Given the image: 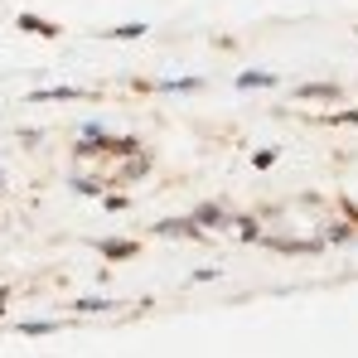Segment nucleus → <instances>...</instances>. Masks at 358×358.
<instances>
[{
  "instance_id": "10",
  "label": "nucleus",
  "mask_w": 358,
  "mask_h": 358,
  "mask_svg": "<svg viewBox=\"0 0 358 358\" xmlns=\"http://www.w3.org/2000/svg\"><path fill=\"white\" fill-rule=\"evenodd\" d=\"M145 170H150V155H145V150H136V160H126V170H121V179H141Z\"/></svg>"
},
{
  "instance_id": "14",
  "label": "nucleus",
  "mask_w": 358,
  "mask_h": 358,
  "mask_svg": "<svg viewBox=\"0 0 358 358\" xmlns=\"http://www.w3.org/2000/svg\"><path fill=\"white\" fill-rule=\"evenodd\" d=\"M59 324H49V320H29V324H20V334H54Z\"/></svg>"
},
{
  "instance_id": "2",
  "label": "nucleus",
  "mask_w": 358,
  "mask_h": 358,
  "mask_svg": "<svg viewBox=\"0 0 358 358\" xmlns=\"http://www.w3.org/2000/svg\"><path fill=\"white\" fill-rule=\"evenodd\" d=\"M92 92L87 87H39V92H29V102H87Z\"/></svg>"
},
{
  "instance_id": "3",
  "label": "nucleus",
  "mask_w": 358,
  "mask_h": 358,
  "mask_svg": "<svg viewBox=\"0 0 358 358\" xmlns=\"http://www.w3.org/2000/svg\"><path fill=\"white\" fill-rule=\"evenodd\" d=\"M189 218H194L199 228H228V223H233V218H228V208H218V203H199Z\"/></svg>"
},
{
  "instance_id": "4",
  "label": "nucleus",
  "mask_w": 358,
  "mask_h": 358,
  "mask_svg": "<svg viewBox=\"0 0 358 358\" xmlns=\"http://www.w3.org/2000/svg\"><path fill=\"white\" fill-rule=\"evenodd\" d=\"M296 97H300V102H334L339 87H334V83H300Z\"/></svg>"
},
{
  "instance_id": "6",
  "label": "nucleus",
  "mask_w": 358,
  "mask_h": 358,
  "mask_svg": "<svg viewBox=\"0 0 358 358\" xmlns=\"http://www.w3.org/2000/svg\"><path fill=\"white\" fill-rule=\"evenodd\" d=\"M15 24L29 29V34H39V39H54V34H59V24H49V20H39V15H15Z\"/></svg>"
},
{
  "instance_id": "9",
  "label": "nucleus",
  "mask_w": 358,
  "mask_h": 358,
  "mask_svg": "<svg viewBox=\"0 0 358 358\" xmlns=\"http://www.w3.org/2000/svg\"><path fill=\"white\" fill-rule=\"evenodd\" d=\"M199 87H203V78H175V83L165 78L160 83V92H199Z\"/></svg>"
},
{
  "instance_id": "16",
  "label": "nucleus",
  "mask_w": 358,
  "mask_h": 358,
  "mask_svg": "<svg viewBox=\"0 0 358 358\" xmlns=\"http://www.w3.org/2000/svg\"><path fill=\"white\" fill-rule=\"evenodd\" d=\"M329 126H358V112H334V117H324Z\"/></svg>"
},
{
  "instance_id": "1",
  "label": "nucleus",
  "mask_w": 358,
  "mask_h": 358,
  "mask_svg": "<svg viewBox=\"0 0 358 358\" xmlns=\"http://www.w3.org/2000/svg\"><path fill=\"white\" fill-rule=\"evenodd\" d=\"M155 238H203V228L194 218H160L155 223Z\"/></svg>"
},
{
  "instance_id": "7",
  "label": "nucleus",
  "mask_w": 358,
  "mask_h": 358,
  "mask_svg": "<svg viewBox=\"0 0 358 358\" xmlns=\"http://www.w3.org/2000/svg\"><path fill=\"white\" fill-rule=\"evenodd\" d=\"M238 87H276V73H262V68H252V73H238Z\"/></svg>"
},
{
  "instance_id": "15",
  "label": "nucleus",
  "mask_w": 358,
  "mask_h": 358,
  "mask_svg": "<svg viewBox=\"0 0 358 358\" xmlns=\"http://www.w3.org/2000/svg\"><path fill=\"white\" fill-rule=\"evenodd\" d=\"M354 238V223H329V242H349Z\"/></svg>"
},
{
  "instance_id": "13",
  "label": "nucleus",
  "mask_w": 358,
  "mask_h": 358,
  "mask_svg": "<svg viewBox=\"0 0 358 358\" xmlns=\"http://www.w3.org/2000/svg\"><path fill=\"white\" fill-rule=\"evenodd\" d=\"M276 155H281V150H276V145H266V150H257V155H252V165H257V170H271V165H276Z\"/></svg>"
},
{
  "instance_id": "5",
  "label": "nucleus",
  "mask_w": 358,
  "mask_h": 358,
  "mask_svg": "<svg viewBox=\"0 0 358 358\" xmlns=\"http://www.w3.org/2000/svg\"><path fill=\"white\" fill-rule=\"evenodd\" d=\"M97 252H102L107 262H126V257H136V242H126V238H102V242H97Z\"/></svg>"
},
{
  "instance_id": "8",
  "label": "nucleus",
  "mask_w": 358,
  "mask_h": 358,
  "mask_svg": "<svg viewBox=\"0 0 358 358\" xmlns=\"http://www.w3.org/2000/svg\"><path fill=\"white\" fill-rule=\"evenodd\" d=\"M233 228H238L242 242H262V223L257 218H233Z\"/></svg>"
},
{
  "instance_id": "18",
  "label": "nucleus",
  "mask_w": 358,
  "mask_h": 358,
  "mask_svg": "<svg viewBox=\"0 0 358 358\" xmlns=\"http://www.w3.org/2000/svg\"><path fill=\"white\" fill-rule=\"evenodd\" d=\"M0 184H5V175H0Z\"/></svg>"
},
{
  "instance_id": "12",
  "label": "nucleus",
  "mask_w": 358,
  "mask_h": 358,
  "mask_svg": "<svg viewBox=\"0 0 358 358\" xmlns=\"http://www.w3.org/2000/svg\"><path fill=\"white\" fill-rule=\"evenodd\" d=\"M73 305H78L83 315H92V310H112L117 300H102V296H83V300H73Z\"/></svg>"
},
{
  "instance_id": "11",
  "label": "nucleus",
  "mask_w": 358,
  "mask_h": 358,
  "mask_svg": "<svg viewBox=\"0 0 358 358\" xmlns=\"http://www.w3.org/2000/svg\"><path fill=\"white\" fill-rule=\"evenodd\" d=\"M145 34V24H117V29H107L102 39H141Z\"/></svg>"
},
{
  "instance_id": "17",
  "label": "nucleus",
  "mask_w": 358,
  "mask_h": 358,
  "mask_svg": "<svg viewBox=\"0 0 358 358\" xmlns=\"http://www.w3.org/2000/svg\"><path fill=\"white\" fill-rule=\"evenodd\" d=\"M5 300H10V291H0V315H5Z\"/></svg>"
}]
</instances>
